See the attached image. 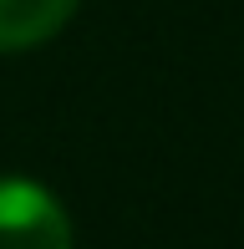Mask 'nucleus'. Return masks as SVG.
Listing matches in <instances>:
<instances>
[{"label": "nucleus", "instance_id": "1", "mask_svg": "<svg viewBox=\"0 0 244 249\" xmlns=\"http://www.w3.org/2000/svg\"><path fill=\"white\" fill-rule=\"evenodd\" d=\"M0 249H71V219L51 188L0 173Z\"/></svg>", "mask_w": 244, "mask_h": 249}, {"label": "nucleus", "instance_id": "2", "mask_svg": "<svg viewBox=\"0 0 244 249\" xmlns=\"http://www.w3.org/2000/svg\"><path fill=\"white\" fill-rule=\"evenodd\" d=\"M82 0H0V56L51 41Z\"/></svg>", "mask_w": 244, "mask_h": 249}]
</instances>
